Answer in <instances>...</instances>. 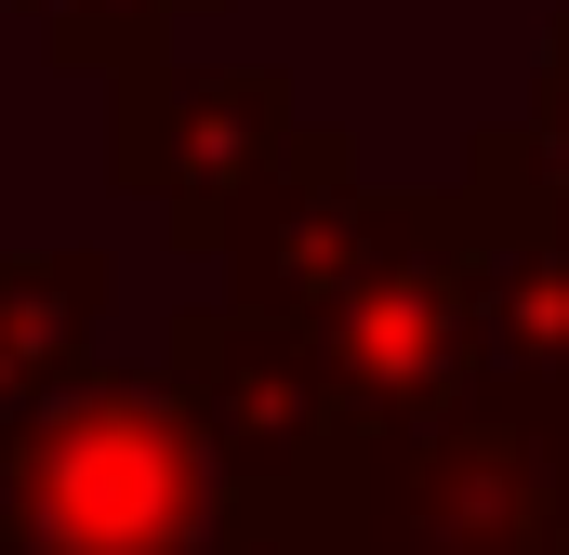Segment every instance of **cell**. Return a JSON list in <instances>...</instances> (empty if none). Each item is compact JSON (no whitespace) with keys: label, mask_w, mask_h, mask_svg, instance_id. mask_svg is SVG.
Returning a JSON list of instances; mask_svg holds the SVG:
<instances>
[{"label":"cell","mask_w":569,"mask_h":555,"mask_svg":"<svg viewBox=\"0 0 569 555\" xmlns=\"http://www.w3.org/2000/svg\"><path fill=\"white\" fill-rule=\"evenodd\" d=\"M107 252H0V436L93 371Z\"/></svg>","instance_id":"8992f818"},{"label":"cell","mask_w":569,"mask_h":555,"mask_svg":"<svg viewBox=\"0 0 569 555\" xmlns=\"http://www.w3.org/2000/svg\"><path fill=\"white\" fill-rule=\"evenodd\" d=\"M226 476L146 371H80L0 436V555H212Z\"/></svg>","instance_id":"6da1fadb"},{"label":"cell","mask_w":569,"mask_h":555,"mask_svg":"<svg viewBox=\"0 0 569 555\" xmlns=\"http://www.w3.org/2000/svg\"><path fill=\"white\" fill-rule=\"evenodd\" d=\"M557 476H569V423H557Z\"/></svg>","instance_id":"30bf717a"},{"label":"cell","mask_w":569,"mask_h":555,"mask_svg":"<svg viewBox=\"0 0 569 555\" xmlns=\"http://www.w3.org/2000/svg\"><path fill=\"white\" fill-rule=\"evenodd\" d=\"M557 529H569L557 436L490 397L437 423H371L345 463V503H331L345 555H543Z\"/></svg>","instance_id":"3957f363"},{"label":"cell","mask_w":569,"mask_h":555,"mask_svg":"<svg viewBox=\"0 0 569 555\" xmlns=\"http://www.w3.org/2000/svg\"><path fill=\"white\" fill-rule=\"evenodd\" d=\"M40 13H53L67 67H159V13H186V0H40Z\"/></svg>","instance_id":"52a82bcc"},{"label":"cell","mask_w":569,"mask_h":555,"mask_svg":"<svg viewBox=\"0 0 569 555\" xmlns=\"http://www.w3.org/2000/svg\"><path fill=\"white\" fill-rule=\"evenodd\" d=\"M543 555H569V529H557V543H543Z\"/></svg>","instance_id":"8fae6325"},{"label":"cell","mask_w":569,"mask_h":555,"mask_svg":"<svg viewBox=\"0 0 569 555\" xmlns=\"http://www.w3.org/2000/svg\"><path fill=\"white\" fill-rule=\"evenodd\" d=\"M517 159H530V185L569 212V40H543V67H530V93H517Z\"/></svg>","instance_id":"ba28073f"},{"label":"cell","mask_w":569,"mask_h":555,"mask_svg":"<svg viewBox=\"0 0 569 555\" xmlns=\"http://www.w3.org/2000/svg\"><path fill=\"white\" fill-rule=\"evenodd\" d=\"M557 40H569V27H557Z\"/></svg>","instance_id":"7c38bea8"},{"label":"cell","mask_w":569,"mask_h":555,"mask_svg":"<svg viewBox=\"0 0 569 555\" xmlns=\"http://www.w3.org/2000/svg\"><path fill=\"white\" fill-rule=\"evenodd\" d=\"M159 384L199 423V450H212V476H226V516H305V529H331L345 463H358L371 423L331 397V371L291 344L279 317H252V304H186L172 344H159Z\"/></svg>","instance_id":"7a4b0ae2"},{"label":"cell","mask_w":569,"mask_h":555,"mask_svg":"<svg viewBox=\"0 0 569 555\" xmlns=\"http://www.w3.org/2000/svg\"><path fill=\"white\" fill-rule=\"evenodd\" d=\"M212 555H331V529H305V516H226Z\"/></svg>","instance_id":"9c48e42d"},{"label":"cell","mask_w":569,"mask_h":555,"mask_svg":"<svg viewBox=\"0 0 569 555\" xmlns=\"http://www.w3.org/2000/svg\"><path fill=\"white\" fill-rule=\"evenodd\" d=\"M291 93L266 67H120V185L172 212L186 252H226L239 212L291 172Z\"/></svg>","instance_id":"277c9868"},{"label":"cell","mask_w":569,"mask_h":555,"mask_svg":"<svg viewBox=\"0 0 569 555\" xmlns=\"http://www.w3.org/2000/svg\"><path fill=\"white\" fill-rule=\"evenodd\" d=\"M463 225H477V397L557 436L569 423V212L530 185L517 133H477Z\"/></svg>","instance_id":"5b68a950"}]
</instances>
